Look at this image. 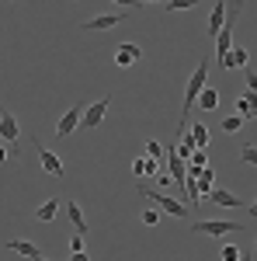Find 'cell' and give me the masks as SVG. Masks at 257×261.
<instances>
[{
	"label": "cell",
	"instance_id": "ac0fdd59",
	"mask_svg": "<svg viewBox=\"0 0 257 261\" xmlns=\"http://www.w3.org/2000/svg\"><path fill=\"white\" fill-rule=\"evenodd\" d=\"M188 133H191L198 150H209V125L205 122H188Z\"/></svg>",
	"mask_w": 257,
	"mask_h": 261
},
{
	"label": "cell",
	"instance_id": "7402d4cb",
	"mask_svg": "<svg viewBox=\"0 0 257 261\" xmlns=\"http://www.w3.org/2000/svg\"><path fill=\"white\" fill-rule=\"evenodd\" d=\"M240 164H250V167H257V146H240Z\"/></svg>",
	"mask_w": 257,
	"mask_h": 261
},
{
	"label": "cell",
	"instance_id": "484cf974",
	"mask_svg": "<svg viewBox=\"0 0 257 261\" xmlns=\"http://www.w3.org/2000/svg\"><path fill=\"white\" fill-rule=\"evenodd\" d=\"M146 153H150V157H157V161L163 164V146H160L157 140H146Z\"/></svg>",
	"mask_w": 257,
	"mask_h": 261
},
{
	"label": "cell",
	"instance_id": "8fae6325",
	"mask_svg": "<svg viewBox=\"0 0 257 261\" xmlns=\"http://www.w3.org/2000/svg\"><path fill=\"white\" fill-rule=\"evenodd\" d=\"M80 115H83V105H73V108H66V112H63L60 125H56V140H66V136L77 129V125H80Z\"/></svg>",
	"mask_w": 257,
	"mask_h": 261
},
{
	"label": "cell",
	"instance_id": "7a4b0ae2",
	"mask_svg": "<svg viewBox=\"0 0 257 261\" xmlns=\"http://www.w3.org/2000/svg\"><path fill=\"white\" fill-rule=\"evenodd\" d=\"M240 11H243V0H230L226 4V21H222V28H219V35H216V63L233 45V28H237V21H240Z\"/></svg>",
	"mask_w": 257,
	"mask_h": 261
},
{
	"label": "cell",
	"instance_id": "4316f807",
	"mask_svg": "<svg viewBox=\"0 0 257 261\" xmlns=\"http://www.w3.org/2000/svg\"><path fill=\"white\" fill-rule=\"evenodd\" d=\"M142 223H146V226H157L160 223V209H142Z\"/></svg>",
	"mask_w": 257,
	"mask_h": 261
},
{
	"label": "cell",
	"instance_id": "e0dca14e",
	"mask_svg": "<svg viewBox=\"0 0 257 261\" xmlns=\"http://www.w3.org/2000/svg\"><path fill=\"white\" fill-rule=\"evenodd\" d=\"M222 21H226V4H222V0H216V4H212V14H209V35H212V39L219 35Z\"/></svg>",
	"mask_w": 257,
	"mask_h": 261
},
{
	"label": "cell",
	"instance_id": "9c48e42d",
	"mask_svg": "<svg viewBox=\"0 0 257 261\" xmlns=\"http://www.w3.org/2000/svg\"><path fill=\"white\" fill-rule=\"evenodd\" d=\"M205 205H222V209H240V205H247V202L240 199V195H233V192H226V188H212V192H209V195H205Z\"/></svg>",
	"mask_w": 257,
	"mask_h": 261
},
{
	"label": "cell",
	"instance_id": "3957f363",
	"mask_svg": "<svg viewBox=\"0 0 257 261\" xmlns=\"http://www.w3.org/2000/svg\"><path fill=\"white\" fill-rule=\"evenodd\" d=\"M136 188H139V195H142V199L157 202V205H160V213H167V216H174V220H188V216H191L188 202L170 199V195H163V192H157V188H150V185H142V181H139Z\"/></svg>",
	"mask_w": 257,
	"mask_h": 261
},
{
	"label": "cell",
	"instance_id": "e575fe53",
	"mask_svg": "<svg viewBox=\"0 0 257 261\" xmlns=\"http://www.w3.org/2000/svg\"><path fill=\"white\" fill-rule=\"evenodd\" d=\"M254 247H257V244H254Z\"/></svg>",
	"mask_w": 257,
	"mask_h": 261
},
{
	"label": "cell",
	"instance_id": "6da1fadb",
	"mask_svg": "<svg viewBox=\"0 0 257 261\" xmlns=\"http://www.w3.org/2000/svg\"><path fill=\"white\" fill-rule=\"evenodd\" d=\"M209 84V60H202L195 66V73H191V81H188V87H184V105H181V122H178V133L174 136H181L184 129H188V122H191V108H195V101H198V94H202V87Z\"/></svg>",
	"mask_w": 257,
	"mask_h": 261
},
{
	"label": "cell",
	"instance_id": "d6a6232c",
	"mask_svg": "<svg viewBox=\"0 0 257 261\" xmlns=\"http://www.w3.org/2000/svg\"><path fill=\"white\" fill-rule=\"evenodd\" d=\"M142 4H163V0H139V7H142Z\"/></svg>",
	"mask_w": 257,
	"mask_h": 261
},
{
	"label": "cell",
	"instance_id": "603a6c76",
	"mask_svg": "<svg viewBox=\"0 0 257 261\" xmlns=\"http://www.w3.org/2000/svg\"><path fill=\"white\" fill-rule=\"evenodd\" d=\"M167 4V11H191L198 0H163Z\"/></svg>",
	"mask_w": 257,
	"mask_h": 261
},
{
	"label": "cell",
	"instance_id": "ba28073f",
	"mask_svg": "<svg viewBox=\"0 0 257 261\" xmlns=\"http://www.w3.org/2000/svg\"><path fill=\"white\" fill-rule=\"evenodd\" d=\"M125 18H129V11H115V14H98V18L83 21L80 28H83V32H108V28H115V24H122Z\"/></svg>",
	"mask_w": 257,
	"mask_h": 261
},
{
	"label": "cell",
	"instance_id": "d4e9b609",
	"mask_svg": "<svg viewBox=\"0 0 257 261\" xmlns=\"http://www.w3.org/2000/svg\"><path fill=\"white\" fill-rule=\"evenodd\" d=\"M70 254H87V247H83V233H73V237H70Z\"/></svg>",
	"mask_w": 257,
	"mask_h": 261
},
{
	"label": "cell",
	"instance_id": "7c38bea8",
	"mask_svg": "<svg viewBox=\"0 0 257 261\" xmlns=\"http://www.w3.org/2000/svg\"><path fill=\"white\" fill-rule=\"evenodd\" d=\"M4 251L21 254V258H32V261H42V258H45V254H42V247H39V244H32V241H7V244H4Z\"/></svg>",
	"mask_w": 257,
	"mask_h": 261
},
{
	"label": "cell",
	"instance_id": "30bf717a",
	"mask_svg": "<svg viewBox=\"0 0 257 261\" xmlns=\"http://www.w3.org/2000/svg\"><path fill=\"white\" fill-rule=\"evenodd\" d=\"M139 60H142V49H139L136 42H122L119 49H115V66H122V70L136 66Z\"/></svg>",
	"mask_w": 257,
	"mask_h": 261
},
{
	"label": "cell",
	"instance_id": "9a60e30c",
	"mask_svg": "<svg viewBox=\"0 0 257 261\" xmlns=\"http://www.w3.org/2000/svg\"><path fill=\"white\" fill-rule=\"evenodd\" d=\"M212 188H216V171H212V167L205 164V167H202V174L195 178V192H198V199H205V195H209Z\"/></svg>",
	"mask_w": 257,
	"mask_h": 261
},
{
	"label": "cell",
	"instance_id": "ffe728a7",
	"mask_svg": "<svg viewBox=\"0 0 257 261\" xmlns=\"http://www.w3.org/2000/svg\"><path fill=\"white\" fill-rule=\"evenodd\" d=\"M66 216H70V223H73L77 233H91V226H87V220H83V213H80L77 202H66Z\"/></svg>",
	"mask_w": 257,
	"mask_h": 261
},
{
	"label": "cell",
	"instance_id": "1f68e13d",
	"mask_svg": "<svg viewBox=\"0 0 257 261\" xmlns=\"http://www.w3.org/2000/svg\"><path fill=\"white\" fill-rule=\"evenodd\" d=\"M247 209H250V216H257V195H254V202H247Z\"/></svg>",
	"mask_w": 257,
	"mask_h": 261
},
{
	"label": "cell",
	"instance_id": "277c9868",
	"mask_svg": "<svg viewBox=\"0 0 257 261\" xmlns=\"http://www.w3.org/2000/svg\"><path fill=\"white\" fill-rule=\"evenodd\" d=\"M195 233H209V237H226V233H243L240 223H230V220H195L191 223Z\"/></svg>",
	"mask_w": 257,
	"mask_h": 261
},
{
	"label": "cell",
	"instance_id": "f546056e",
	"mask_svg": "<svg viewBox=\"0 0 257 261\" xmlns=\"http://www.w3.org/2000/svg\"><path fill=\"white\" fill-rule=\"evenodd\" d=\"M247 87H250V91H254V87H257V73H254V70H250V66H247Z\"/></svg>",
	"mask_w": 257,
	"mask_h": 261
},
{
	"label": "cell",
	"instance_id": "5b68a950",
	"mask_svg": "<svg viewBox=\"0 0 257 261\" xmlns=\"http://www.w3.org/2000/svg\"><path fill=\"white\" fill-rule=\"evenodd\" d=\"M18 119H14V112H11V108H0V140L7 143V146H11V157H14V153H21L18 150Z\"/></svg>",
	"mask_w": 257,
	"mask_h": 261
},
{
	"label": "cell",
	"instance_id": "2e32d148",
	"mask_svg": "<svg viewBox=\"0 0 257 261\" xmlns=\"http://www.w3.org/2000/svg\"><path fill=\"white\" fill-rule=\"evenodd\" d=\"M60 205H63V202L56 199V195H52V199H45L39 209H35V220H39V223H52V220H56V213H60Z\"/></svg>",
	"mask_w": 257,
	"mask_h": 261
},
{
	"label": "cell",
	"instance_id": "44dd1931",
	"mask_svg": "<svg viewBox=\"0 0 257 261\" xmlns=\"http://www.w3.org/2000/svg\"><path fill=\"white\" fill-rule=\"evenodd\" d=\"M243 115H237V112H233V115H230V119H222V133H240V129H243Z\"/></svg>",
	"mask_w": 257,
	"mask_h": 261
},
{
	"label": "cell",
	"instance_id": "d6986e66",
	"mask_svg": "<svg viewBox=\"0 0 257 261\" xmlns=\"http://www.w3.org/2000/svg\"><path fill=\"white\" fill-rule=\"evenodd\" d=\"M195 105L202 108V112H216V108H219V91H212V87L205 84V87H202V94H198V101H195Z\"/></svg>",
	"mask_w": 257,
	"mask_h": 261
},
{
	"label": "cell",
	"instance_id": "83f0119b",
	"mask_svg": "<svg viewBox=\"0 0 257 261\" xmlns=\"http://www.w3.org/2000/svg\"><path fill=\"white\" fill-rule=\"evenodd\" d=\"M188 164H191V167H205V164H209V157H205V150H195V153L188 157Z\"/></svg>",
	"mask_w": 257,
	"mask_h": 261
},
{
	"label": "cell",
	"instance_id": "4fadbf2b",
	"mask_svg": "<svg viewBox=\"0 0 257 261\" xmlns=\"http://www.w3.org/2000/svg\"><path fill=\"white\" fill-rule=\"evenodd\" d=\"M160 167H163V164H160L157 157L142 153V157H136V161H132V174H136V178H157Z\"/></svg>",
	"mask_w": 257,
	"mask_h": 261
},
{
	"label": "cell",
	"instance_id": "8992f818",
	"mask_svg": "<svg viewBox=\"0 0 257 261\" xmlns=\"http://www.w3.org/2000/svg\"><path fill=\"white\" fill-rule=\"evenodd\" d=\"M32 146L39 150V164H42V171H45V174H52V178H66V167H63V161L52 153V150H45V146H42L39 136H32Z\"/></svg>",
	"mask_w": 257,
	"mask_h": 261
},
{
	"label": "cell",
	"instance_id": "f1b7e54d",
	"mask_svg": "<svg viewBox=\"0 0 257 261\" xmlns=\"http://www.w3.org/2000/svg\"><path fill=\"white\" fill-rule=\"evenodd\" d=\"M111 4H119V7H125V11H132V7H139V0H111Z\"/></svg>",
	"mask_w": 257,
	"mask_h": 261
},
{
	"label": "cell",
	"instance_id": "52a82bcc",
	"mask_svg": "<svg viewBox=\"0 0 257 261\" xmlns=\"http://www.w3.org/2000/svg\"><path fill=\"white\" fill-rule=\"evenodd\" d=\"M108 108H111V98H98L91 101V105H83V115H80V125L83 129H98L101 122H104V115H108Z\"/></svg>",
	"mask_w": 257,
	"mask_h": 261
},
{
	"label": "cell",
	"instance_id": "cb8c5ba5",
	"mask_svg": "<svg viewBox=\"0 0 257 261\" xmlns=\"http://www.w3.org/2000/svg\"><path fill=\"white\" fill-rule=\"evenodd\" d=\"M222 261H237V258H243V251L240 247H233V244H222V254H219Z\"/></svg>",
	"mask_w": 257,
	"mask_h": 261
},
{
	"label": "cell",
	"instance_id": "4dcf8cb0",
	"mask_svg": "<svg viewBox=\"0 0 257 261\" xmlns=\"http://www.w3.org/2000/svg\"><path fill=\"white\" fill-rule=\"evenodd\" d=\"M7 157H11V146H7V143H4V140H0V164H4V161H7Z\"/></svg>",
	"mask_w": 257,
	"mask_h": 261
},
{
	"label": "cell",
	"instance_id": "5bb4252c",
	"mask_svg": "<svg viewBox=\"0 0 257 261\" xmlns=\"http://www.w3.org/2000/svg\"><path fill=\"white\" fill-rule=\"evenodd\" d=\"M247 60H250V53H247V49H240V45L233 49V45H230V53L219 60V66H222V70H240V66H247Z\"/></svg>",
	"mask_w": 257,
	"mask_h": 261
},
{
	"label": "cell",
	"instance_id": "836d02e7",
	"mask_svg": "<svg viewBox=\"0 0 257 261\" xmlns=\"http://www.w3.org/2000/svg\"><path fill=\"white\" fill-rule=\"evenodd\" d=\"M254 119H257V115H254Z\"/></svg>",
	"mask_w": 257,
	"mask_h": 261
}]
</instances>
